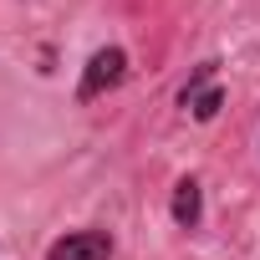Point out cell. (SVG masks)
I'll use <instances>...</instances> for the list:
<instances>
[{
    "mask_svg": "<svg viewBox=\"0 0 260 260\" xmlns=\"http://www.w3.org/2000/svg\"><path fill=\"white\" fill-rule=\"evenodd\" d=\"M122 77H127V51H122V46H102V51H92V61H87L82 82H77V97L92 102V97L112 92Z\"/></svg>",
    "mask_w": 260,
    "mask_h": 260,
    "instance_id": "cell-1",
    "label": "cell"
},
{
    "mask_svg": "<svg viewBox=\"0 0 260 260\" xmlns=\"http://www.w3.org/2000/svg\"><path fill=\"white\" fill-rule=\"evenodd\" d=\"M199 219H204L199 179H179V184H174V224H179V230H199Z\"/></svg>",
    "mask_w": 260,
    "mask_h": 260,
    "instance_id": "cell-4",
    "label": "cell"
},
{
    "mask_svg": "<svg viewBox=\"0 0 260 260\" xmlns=\"http://www.w3.org/2000/svg\"><path fill=\"white\" fill-rule=\"evenodd\" d=\"M46 260H112V235L107 230H72L46 245Z\"/></svg>",
    "mask_w": 260,
    "mask_h": 260,
    "instance_id": "cell-3",
    "label": "cell"
},
{
    "mask_svg": "<svg viewBox=\"0 0 260 260\" xmlns=\"http://www.w3.org/2000/svg\"><path fill=\"white\" fill-rule=\"evenodd\" d=\"M214 67H219V61H204V67L184 82V92H179V107H184L189 117H199V122L219 117V107H224V92L214 87Z\"/></svg>",
    "mask_w": 260,
    "mask_h": 260,
    "instance_id": "cell-2",
    "label": "cell"
}]
</instances>
